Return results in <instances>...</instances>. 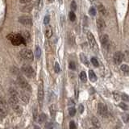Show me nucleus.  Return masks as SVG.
Segmentation results:
<instances>
[{
	"label": "nucleus",
	"instance_id": "b1692460",
	"mask_svg": "<svg viewBox=\"0 0 129 129\" xmlns=\"http://www.w3.org/2000/svg\"><path fill=\"white\" fill-rule=\"evenodd\" d=\"M98 10H99L100 13L103 14V15H106V11L105 7H104L102 4H99V5H98Z\"/></svg>",
	"mask_w": 129,
	"mask_h": 129
},
{
	"label": "nucleus",
	"instance_id": "09e8293b",
	"mask_svg": "<svg viewBox=\"0 0 129 129\" xmlns=\"http://www.w3.org/2000/svg\"><path fill=\"white\" fill-rule=\"evenodd\" d=\"M58 2H59V3H60V4L63 3V0H58Z\"/></svg>",
	"mask_w": 129,
	"mask_h": 129
},
{
	"label": "nucleus",
	"instance_id": "72a5a7b5",
	"mask_svg": "<svg viewBox=\"0 0 129 129\" xmlns=\"http://www.w3.org/2000/svg\"><path fill=\"white\" fill-rule=\"evenodd\" d=\"M89 14L91 15V16H95L96 15V10H95V8L94 7H92L90 8V10H89Z\"/></svg>",
	"mask_w": 129,
	"mask_h": 129
},
{
	"label": "nucleus",
	"instance_id": "6e6552de",
	"mask_svg": "<svg viewBox=\"0 0 129 129\" xmlns=\"http://www.w3.org/2000/svg\"><path fill=\"white\" fill-rule=\"evenodd\" d=\"M123 59H124V55L121 52L119 51H117L114 53V56H113V60L114 62L115 63L116 65H120L123 61Z\"/></svg>",
	"mask_w": 129,
	"mask_h": 129
},
{
	"label": "nucleus",
	"instance_id": "79ce46f5",
	"mask_svg": "<svg viewBox=\"0 0 129 129\" xmlns=\"http://www.w3.org/2000/svg\"><path fill=\"white\" fill-rule=\"evenodd\" d=\"M113 95H114V99L115 100H116V101H119L120 99V97H119V94L118 93H115V92H114L113 93Z\"/></svg>",
	"mask_w": 129,
	"mask_h": 129
},
{
	"label": "nucleus",
	"instance_id": "bb28decb",
	"mask_svg": "<svg viewBox=\"0 0 129 129\" xmlns=\"http://www.w3.org/2000/svg\"><path fill=\"white\" fill-rule=\"evenodd\" d=\"M69 19H70L72 22L75 21V19H76V15H75L74 12L72 11L69 13Z\"/></svg>",
	"mask_w": 129,
	"mask_h": 129
},
{
	"label": "nucleus",
	"instance_id": "603ef678",
	"mask_svg": "<svg viewBox=\"0 0 129 129\" xmlns=\"http://www.w3.org/2000/svg\"><path fill=\"white\" fill-rule=\"evenodd\" d=\"M115 129H119V128H115Z\"/></svg>",
	"mask_w": 129,
	"mask_h": 129
},
{
	"label": "nucleus",
	"instance_id": "e433bc0d",
	"mask_svg": "<svg viewBox=\"0 0 129 129\" xmlns=\"http://www.w3.org/2000/svg\"><path fill=\"white\" fill-rule=\"evenodd\" d=\"M21 36H23L24 40H25V39H29V37H30V34L28 33V32H22V35H21Z\"/></svg>",
	"mask_w": 129,
	"mask_h": 129
},
{
	"label": "nucleus",
	"instance_id": "4c0bfd02",
	"mask_svg": "<svg viewBox=\"0 0 129 129\" xmlns=\"http://www.w3.org/2000/svg\"><path fill=\"white\" fill-rule=\"evenodd\" d=\"M45 128L46 129H53V125L51 122H47L45 124Z\"/></svg>",
	"mask_w": 129,
	"mask_h": 129
},
{
	"label": "nucleus",
	"instance_id": "7ed1b4c3",
	"mask_svg": "<svg viewBox=\"0 0 129 129\" xmlns=\"http://www.w3.org/2000/svg\"><path fill=\"white\" fill-rule=\"evenodd\" d=\"M86 36H87L88 43H89L91 48L93 49L94 52L98 53V52H99V46H98L97 42H96L94 35L92 34L91 32H88L86 33Z\"/></svg>",
	"mask_w": 129,
	"mask_h": 129
},
{
	"label": "nucleus",
	"instance_id": "2eb2a0df",
	"mask_svg": "<svg viewBox=\"0 0 129 129\" xmlns=\"http://www.w3.org/2000/svg\"><path fill=\"white\" fill-rule=\"evenodd\" d=\"M91 121H92V124H93V125L95 128H99L100 127H101V124H100L99 120L96 117H93L91 119Z\"/></svg>",
	"mask_w": 129,
	"mask_h": 129
},
{
	"label": "nucleus",
	"instance_id": "f3484780",
	"mask_svg": "<svg viewBox=\"0 0 129 129\" xmlns=\"http://www.w3.org/2000/svg\"><path fill=\"white\" fill-rule=\"evenodd\" d=\"M19 97H20V99H21V100L24 102V103H28V100H29V97H28V95H26L25 93L22 92V93L20 94Z\"/></svg>",
	"mask_w": 129,
	"mask_h": 129
},
{
	"label": "nucleus",
	"instance_id": "37998d69",
	"mask_svg": "<svg viewBox=\"0 0 129 129\" xmlns=\"http://www.w3.org/2000/svg\"><path fill=\"white\" fill-rule=\"evenodd\" d=\"M65 16L64 15H61V24L62 27H64L65 25Z\"/></svg>",
	"mask_w": 129,
	"mask_h": 129
},
{
	"label": "nucleus",
	"instance_id": "4be33fe9",
	"mask_svg": "<svg viewBox=\"0 0 129 129\" xmlns=\"http://www.w3.org/2000/svg\"><path fill=\"white\" fill-rule=\"evenodd\" d=\"M49 111H50L51 116H52L53 118H54L55 115H56V108H55L54 104H52V105L49 106Z\"/></svg>",
	"mask_w": 129,
	"mask_h": 129
},
{
	"label": "nucleus",
	"instance_id": "58836bf2",
	"mask_svg": "<svg viewBox=\"0 0 129 129\" xmlns=\"http://www.w3.org/2000/svg\"><path fill=\"white\" fill-rule=\"evenodd\" d=\"M122 99L124 100V101L128 102V101H129V96L128 95H126V94H123V95H122Z\"/></svg>",
	"mask_w": 129,
	"mask_h": 129
},
{
	"label": "nucleus",
	"instance_id": "3c124183",
	"mask_svg": "<svg viewBox=\"0 0 129 129\" xmlns=\"http://www.w3.org/2000/svg\"><path fill=\"white\" fill-rule=\"evenodd\" d=\"M89 1H90V2H91V3H92V2H93L94 0H89Z\"/></svg>",
	"mask_w": 129,
	"mask_h": 129
},
{
	"label": "nucleus",
	"instance_id": "5701e85b",
	"mask_svg": "<svg viewBox=\"0 0 129 129\" xmlns=\"http://www.w3.org/2000/svg\"><path fill=\"white\" fill-rule=\"evenodd\" d=\"M43 7V0H36V8L37 11H40Z\"/></svg>",
	"mask_w": 129,
	"mask_h": 129
},
{
	"label": "nucleus",
	"instance_id": "412c9836",
	"mask_svg": "<svg viewBox=\"0 0 129 129\" xmlns=\"http://www.w3.org/2000/svg\"><path fill=\"white\" fill-rule=\"evenodd\" d=\"M80 79H81V81H82V82H86L87 76H86V72L81 71V72L80 73Z\"/></svg>",
	"mask_w": 129,
	"mask_h": 129
},
{
	"label": "nucleus",
	"instance_id": "6ab92c4d",
	"mask_svg": "<svg viewBox=\"0 0 129 129\" xmlns=\"http://www.w3.org/2000/svg\"><path fill=\"white\" fill-rule=\"evenodd\" d=\"M120 69H121L122 72L125 75L129 74V66L128 65H122L121 67H120Z\"/></svg>",
	"mask_w": 129,
	"mask_h": 129
},
{
	"label": "nucleus",
	"instance_id": "9d476101",
	"mask_svg": "<svg viewBox=\"0 0 129 129\" xmlns=\"http://www.w3.org/2000/svg\"><path fill=\"white\" fill-rule=\"evenodd\" d=\"M43 99H44V86H43V83L40 82L38 87V100L40 106L42 104Z\"/></svg>",
	"mask_w": 129,
	"mask_h": 129
},
{
	"label": "nucleus",
	"instance_id": "a19ab883",
	"mask_svg": "<svg viewBox=\"0 0 129 129\" xmlns=\"http://www.w3.org/2000/svg\"><path fill=\"white\" fill-rule=\"evenodd\" d=\"M69 129H76V125H75V123L73 121H71L69 123Z\"/></svg>",
	"mask_w": 129,
	"mask_h": 129
},
{
	"label": "nucleus",
	"instance_id": "aec40b11",
	"mask_svg": "<svg viewBox=\"0 0 129 129\" xmlns=\"http://www.w3.org/2000/svg\"><path fill=\"white\" fill-rule=\"evenodd\" d=\"M32 4H28V5L24 6L23 8H21V11L23 12H29L32 10Z\"/></svg>",
	"mask_w": 129,
	"mask_h": 129
},
{
	"label": "nucleus",
	"instance_id": "dca6fc26",
	"mask_svg": "<svg viewBox=\"0 0 129 129\" xmlns=\"http://www.w3.org/2000/svg\"><path fill=\"white\" fill-rule=\"evenodd\" d=\"M47 119H48V116L46 115V114L42 113L38 116L37 122H39V123H44V122L47 121Z\"/></svg>",
	"mask_w": 129,
	"mask_h": 129
},
{
	"label": "nucleus",
	"instance_id": "423d86ee",
	"mask_svg": "<svg viewBox=\"0 0 129 129\" xmlns=\"http://www.w3.org/2000/svg\"><path fill=\"white\" fill-rule=\"evenodd\" d=\"M18 83H19V86L24 89V91H32V88H31V86L28 84V81H26V79L24 78V77L22 76H19L18 77Z\"/></svg>",
	"mask_w": 129,
	"mask_h": 129
},
{
	"label": "nucleus",
	"instance_id": "cd10ccee",
	"mask_svg": "<svg viewBox=\"0 0 129 129\" xmlns=\"http://www.w3.org/2000/svg\"><path fill=\"white\" fill-rule=\"evenodd\" d=\"M91 63L95 67H99V61H98V60L95 58V57H92V58H91Z\"/></svg>",
	"mask_w": 129,
	"mask_h": 129
},
{
	"label": "nucleus",
	"instance_id": "49530a36",
	"mask_svg": "<svg viewBox=\"0 0 129 129\" xmlns=\"http://www.w3.org/2000/svg\"><path fill=\"white\" fill-rule=\"evenodd\" d=\"M69 104H70V105H73V100H69Z\"/></svg>",
	"mask_w": 129,
	"mask_h": 129
},
{
	"label": "nucleus",
	"instance_id": "473e14b6",
	"mask_svg": "<svg viewBox=\"0 0 129 129\" xmlns=\"http://www.w3.org/2000/svg\"><path fill=\"white\" fill-rule=\"evenodd\" d=\"M54 70H55V72H56L57 73H58L61 71L60 65H59L58 62H57V61L55 62V64H54Z\"/></svg>",
	"mask_w": 129,
	"mask_h": 129
},
{
	"label": "nucleus",
	"instance_id": "c85d7f7f",
	"mask_svg": "<svg viewBox=\"0 0 129 129\" xmlns=\"http://www.w3.org/2000/svg\"><path fill=\"white\" fill-rule=\"evenodd\" d=\"M69 114L70 116H74L75 114H76V109H75L73 106H72V107H69Z\"/></svg>",
	"mask_w": 129,
	"mask_h": 129
},
{
	"label": "nucleus",
	"instance_id": "a878e982",
	"mask_svg": "<svg viewBox=\"0 0 129 129\" xmlns=\"http://www.w3.org/2000/svg\"><path fill=\"white\" fill-rule=\"evenodd\" d=\"M52 35H53V30H52V28H48L46 29L45 31V36H46V37L47 38H49L52 36Z\"/></svg>",
	"mask_w": 129,
	"mask_h": 129
},
{
	"label": "nucleus",
	"instance_id": "20e7f679",
	"mask_svg": "<svg viewBox=\"0 0 129 129\" xmlns=\"http://www.w3.org/2000/svg\"><path fill=\"white\" fill-rule=\"evenodd\" d=\"M19 54H20V56H21L22 58L25 59V60L28 61H32L34 59L33 53H32L30 49L23 48V49L20 50Z\"/></svg>",
	"mask_w": 129,
	"mask_h": 129
},
{
	"label": "nucleus",
	"instance_id": "0eeeda50",
	"mask_svg": "<svg viewBox=\"0 0 129 129\" xmlns=\"http://www.w3.org/2000/svg\"><path fill=\"white\" fill-rule=\"evenodd\" d=\"M98 111H99V114L103 118H106L108 117V110H107V107L104 103H99V106H98Z\"/></svg>",
	"mask_w": 129,
	"mask_h": 129
},
{
	"label": "nucleus",
	"instance_id": "f257e3e1",
	"mask_svg": "<svg viewBox=\"0 0 129 129\" xmlns=\"http://www.w3.org/2000/svg\"><path fill=\"white\" fill-rule=\"evenodd\" d=\"M7 39L11 42L13 45H20L24 42V39L20 34L11 33L7 36Z\"/></svg>",
	"mask_w": 129,
	"mask_h": 129
},
{
	"label": "nucleus",
	"instance_id": "8fccbe9b",
	"mask_svg": "<svg viewBox=\"0 0 129 129\" xmlns=\"http://www.w3.org/2000/svg\"><path fill=\"white\" fill-rule=\"evenodd\" d=\"M90 129H98V128H95V127H94V128H90Z\"/></svg>",
	"mask_w": 129,
	"mask_h": 129
},
{
	"label": "nucleus",
	"instance_id": "de8ad7c7",
	"mask_svg": "<svg viewBox=\"0 0 129 129\" xmlns=\"http://www.w3.org/2000/svg\"><path fill=\"white\" fill-rule=\"evenodd\" d=\"M48 2L49 3H53V2H54V0H48Z\"/></svg>",
	"mask_w": 129,
	"mask_h": 129
},
{
	"label": "nucleus",
	"instance_id": "c03bdc74",
	"mask_svg": "<svg viewBox=\"0 0 129 129\" xmlns=\"http://www.w3.org/2000/svg\"><path fill=\"white\" fill-rule=\"evenodd\" d=\"M31 1H32V0H20V3H24V4H26V3H30Z\"/></svg>",
	"mask_w": 129,
	"mask_h": 129
},
{
	"label": "nucleus",
	"instance_id": "f8f14e48",
	"mask_svg": "<svg viewBox=\"0 0 129 129\" xmlns=\"http://www.w3.org/2000/svg\"><path fill=\"white\" fill-rule=\"evenodd\" d=\"M67 40H68V43L70 45H73L75 44V36L72 32H69L67 35Z\"/></svg>",
	"mask_w": 129,
	"mask_h": 129
},
{
	"label": "nucleus",
	"instance_id": "f704fd0d",
	"mask_svg": "<svg viewBox=\"0 0 129 129\" xmlns=\"http://www.w3.org/2000/svg\"><path fill=\"white\" fill-rule=\"evenodd\" d=\"M69 68L72 69V70H75L76 69V65H75V63L73 61H70L69 63Z\"/></svg>",
	"mask_w": 129,
	"mask_h": 129
},
{
	"label": "nucleus",
	"instance_id": "7c9ffc66",
	"mask_svg": "<svg viewBox=\"0 0 129 129\" xmlns=\"http://www.w3.org/2000/svg\"><path fill=\"white\" fill-rule=\"evenodd\" d=\"M70 8H71V11L74 12L77 10V3L75 1H72L70 4Z\"/></svg>",
	"mask_w": 129,
	"mask_h": 129
},
{
	"label": "nucleus",
	"instance_id": "ea45409f",
	"mask_svg": "<svg viewBox=\"0 0 129 129\" xmlns=\"http://www.w3.org/2000/svg\"><path fill=\"white\" fill-rule=\"evenodd\" d=\"M83 111H84V106L82 104H80L78 106V112L80 114H82Z\"/></svg>",
	"mask_w": 129,
	"mask_h": 129
},
{
	"label": "nucleus",
	"instance_id": "c9c22d12",
	"mask_svg": "<svg viewBox=\"0 0 129 129\" xmlns=\"http://www.w3.org/2000/svg\"><path fill=\"white\" fill-rule=\"evenodd\" d=\"M50 22V16L49 15H46L44 19V25H48Z\"/></svg>",
	"mask_w": 129,
	"mask_h": 129
},
{
	"label": "nucleus",
	"instance_id": "a18cd8bd",
	"mask_svg": "<svg viewBox=\"0 0 129 129\" xmlns=\"http://www.w3.org/2000/svg\"><path fill=\"white\" fill-rule=\"evenodd\" d=\"M34 129H40V128L38 125H34Z\"/></svg>",
	"mask_w": 129,
	"mask_h": 129
},
{
	"label": "nucleus",
	"instance_id": "2f4dec72",
	"mask_svg": "<svg viewBox=\"0 0 129 129\" xmlns=\"http://www.w3.org/2000/svg\"><path fill=\"white\" fill-rule=\"evenodd\" d=\"M6 115H7V111L5 110V109L0 107V119L4 118Z\"/></svg>",
	"mask_w": 129,
	"mask_h": 129
},
{
	"label": "nucleus",
	"instance_id": "393cba45",
	"mask_svg": "<svg viewBox=\"0 0 129 129\" xmlns=\"http://www.w3.org/2000/svg\"><path fill=\"white\" fill-rule=\"evenodd\" d=\"M122 119H123V121L125 123V124H128V123L129 122V114H128V113L123 114Z\"/></svg>",
	"mask_w": 129,
	"mask_h": 129
},
{
	"label": "nucleus",
	"instance_id": "f03ea898",
	"mask_svg": "<svg viewBox=\"0 0 129 129\" xmlns=\"http://www.w3.org/2000/svg\"><path fill=\"white\" fill-rule=\"evenodd\" d=\"M21 70L22 73L28 78H33L36 76V72H35L34 69L29 65H24L21 67Z\"/></svg>",
	"mask_w": 129,
	"mask_h": 129
},
{
	"label": "nucleus",
	"instance_id": "ddd939ff",
	"mask_svg": "<svg viewBox=\"0 0 129 129\" xmlns=\"http://www.w3.org/2000/svg\"><path fill=\"white\" fill-rule=\"evenodd\" d=\"M80 60H81V61L86 65V66H89L90 65L89 61H88L86 56L84 53H80Z\"/></svg>",
	"mask_w": 129,
	"mask_h": 129
},
{
	"label": "nucleus",
	"instance_id": "9b49d317",
	"mask_svg": "<svg viewBox=\"0 0 129 129\" xmlns=\"http://www.w3.org/2000/svg\"><path fill=\"white\" fill-rule=\"evenodd\" d=\"M96 24H97V28L99 31H103L106 28L105 22L101 18H98L97 20H96Z\"/></svg>",
	"mask_w": 129,
	"mask_h": 129
},
{
	"label": "nucleus",
	"instance_id": "a211bd4d",
	"mask_svg": "<svg viewBox=\"0 0 129 129\" xmlns=\"http://www.w3.org/2000/svg\"><path fill=\"white\" fill-rule=\"evenodd\" d=\"M35 56L36 57L37 59H40V56H41V49H40L39 45H36V48H35Z\"/></svg>",
	"mask_w": 129,
	"mask_h": 129
},
{
	"label": "nucleus",
	"instance_id": "39448f33",
	"mask_svg": "<svg viewBox=\"0 0 129 129\" xmlns=\"http://www.w3.org/2000/svg\"><path fill=\"white\" fill-rule=\"evenodd\" d=\"M19 22L22 25L31 28L32 26V19L29 15H22L19 18Z\"/></svg>",
	"mask_w": 129,
	"mask_h": 129
},
{
	"label": "nucleus",
	"instance_id": "c756f323",
	"mask_svg": "<svg viewBox=\"0 0 129 129\" xmlns=\"http://www.w3.org/2000/svg\"><path fill=\"white\" fill-rule=\"evenodd\" d=\"M119 106L120 108H122L123 110H129V106L124 103H120L119 104Z\"/></svg>",
	"mask_w": 129,
	"mask_h": 129
},
{
	"label": "nucleus",
	"instance_id": "1a4fd4ad",
	"mask_svg": "<svg viewBox=\"0 0 129 129\" xmlns=\"http://www.w3.org/2000/svg\"><path fill=\"white\" fill-rule=\"evenodd\" d=\"M100 41L102 43V45H103V48H107L110 45V39L108 35L106 34H103V36L100 37Z\"/></svg>",
	"mask_w": 129,
	"mask_h": 129
},
{
	"label": "nucleus",
	"instance_id": "4468645a",
	"mask_svg": "<svg viewBox=\"0 0 129 129\" xmlns=\"http://www.w3.org/2000/svg\"><path fill=\"white\" fill-rule=\"evenodd\" d=\"M89 78L92 82H95L97 81V76H96L95 72L93 70H91V69L89 70Z\"/></svg>",
	"mask_w": 129,
	"mask_h": 129
}]
</instances>
